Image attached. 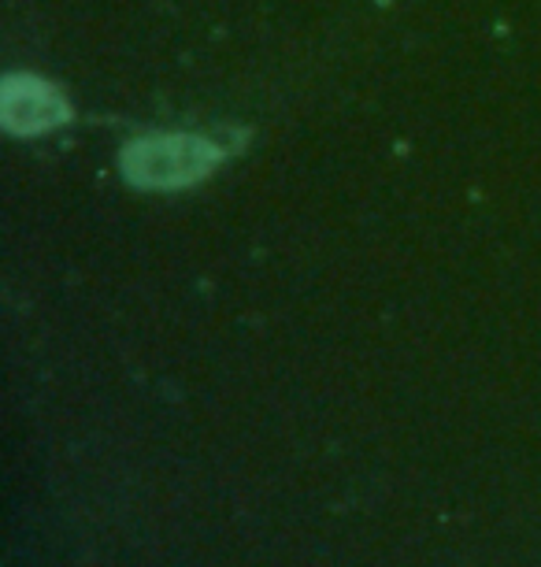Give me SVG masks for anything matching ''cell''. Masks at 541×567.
Masks as SVG:
<instances>
[{
    "mask_svg": "<svg viewBox=\"0 0 541 567\" xmlns=\"http://www.w3.org/2000/svg\"><path fill=\"white\" fill-rule=\"evenodd\" d=\"M219 148L197 134H156L137 137L123 148V175L134 186L178 189L216 171Z\"/></svg>",
    "mask_w": 541,
    "mask_h": 567,
    "instance_id": "6da1fadb",
    "label": "cell"
},
{
    "mask_svg": "<svg viewBox=\"0 0 541 567\" xmlns=\"http://www.w3.org/2000/svg\"><path fill=\"white\" fill-rule=\"evenodd\" d=\"M0 115H4V126L12 134H41L67 120V104L49 82L30 79V74H8Z\"/></svg>",
    "mask_w": 541,
    "mask_h": 567,
    "instance_id": "7a4b0ae2",
    "label": "cell"
}]
</instances>
